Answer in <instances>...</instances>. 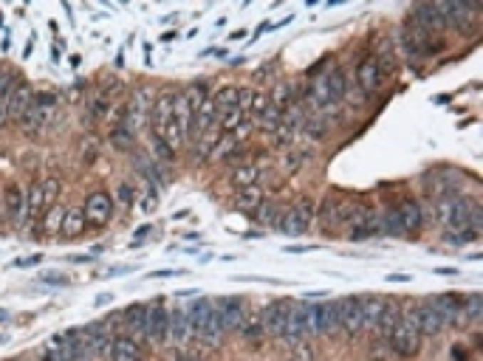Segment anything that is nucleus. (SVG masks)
I'll return each instance as SVG.
<instances>
[{"mask_svg": "<svg viewBox=\"0 0 483 361\" xmlns=\"http://www.w3.org/2000/svg\"><path fill=\"white\" fill-rule=\"evenodd\" d=\"M40 263H43V257H40V254L26 257V260H14V266H20V268H31V266H40Z\"/></svg>", "mask_w": 483, "mask_h": 361, "instance_id": "4d7b16f0", "label": "nucleus"}, {"mask_svg": "<svg viewBox=\"0 0 483 361\" xmlns=\"http://www.w3.org/2000/svg\"><path fill=\"white\" fill-rule=\"evenodd\" d=\"M235 136L232 133H221V139H218V145L212 147V152H209V158L212 161H221V158H229L232 155V150H235Z\"/></svg>", "mask_w": 483, "mask_h": 361, "instance_id": "c03bdc74", "label": "nucleus"}, {"mask_svg": "<svg viewBox=\"0 0 483 361\" xmlns=\"http://www.w3.org/2000/svg\"><path fill=\"white\" fill-rule=\"evenodd\" d=\"M269 108V93L266 90H251V105H249V119H260L263 110Z\"/></svg>", "mask_w": 483, "mask_h": 361, "instance_id": "de8ad7c7", "label": "nucleus"}, {"mask_svg": "<svg viewBox=\"0 0 483 361\" xmlns=\"http://www.w3.org/2000/svg\"><path fill=\"white\" fill-rule=\"evenodd\" d=\"M178 271H172V268H164V271H153V274H147L150 280H156V277H175Z\"/></svg>", "mask_w": 483, "mask_h": 361, "instance_id": "680f3d73", "label": "nucleus"}, {"mask_svg": "<svg viewBox=\"0 0 483 361\" xmlns=\"http://www.w3.org/2000/svg\"><path fill=\"white\" fill-rule=\"evenodd\" d=\"M283 342L289 345H297V342H306V325H303V308L300 305H291L289 310V319H286V328H283Z\"/></svg>", "mask_w": 483, "mask_h": 361, "instance_id": "aec40b11", "label": "nucleus"}, {"mask_svg": "<svg viewBox=\"0 0 483 361\" xmlns=\"http://www.w3.org/2000/svg\"><path fill=\"white\" fill-rule=\"evenodd\" d=\"M108 302H110V296L105 293V296H96V302H93V305H108Z\"/></svg>", "mask_w": 483, "mask_h": 361, "instance_id": "338daca9", "label": "nucleus"}, {"mask_svg": "<svg viewBox=\"0 0 483 361\" xmlns=\"http://www.w3.org/2000/svg\"><path fill=\"white\" fill-rule=\"evenodd\" d=\"M435 274H441V277H452V274H455V268H435Z\"/></svg>", "mask_w": 483, "mask_h": 361, "instance_id": "69168bd1", "label": "nucleus"}, {"mask_svg": "<svg viewBox=\"0 0 483 361\" xmlns=\"http://www.w3.org/2000/svg\"><path fill=\"white\" fill-rule=\"evenodd\" d=\"M388 308V299L382 296H362V313H365V330H376L382 313Z\"/></svg>", "mask_w": 483, "mask_h": 361, "instance_id": "393cba45", "label": "nucleus"}, {"mask_svg": "<svg viewBox=\"0 0 483 361\" xmlns=\"http://www.w3.org/2000/svg\"><path fill=\"white\" fill-rule=\"evenodd\" d=\"M235 204H238V209L243 212H254L260 204H263V189L254 184V187H243L238 189V195H235Z\"/></svg>", "mask_w": 483, "mask_h": 361, "instance_id": "2f4dec72", "label": "nucleus"}, {"mask_svg": "<svg viewBox=\"0 0 483 361\" xmlns=\"http://www.w3.org/2000/svg\"><path fill=\"white\" fill-rule=\"evenodd\" d=\"M257 175H260V169L254 167V164H241L235 172H232V184L243 189V187H254L257 184Z\"/></svg>", "mask_w": 483, "mask_h": 361, "instance_id": "4c0bfd02", "label": "nucleus"}, {"mask_svg": "<svg viewBox=\"0 0 483 361\" xmlns=\"http://www.w3.org/2000/svg\"><path fill=\"white\" fill-rule=\"evenodd\" d=\"M306 110H308V108H306L303 102H297V99L283 110V119H280L277 130L271 133V136H274V145H289V142H294L297 133H303V125H306V119H308Z\"/></svg>", "mask_w": 483, "mask_h": 361, "instance_id": "20e7f679", "label": "nucleus"}, {"mask_svg": "<svg viewBox=\"0 0 483 361\" xmlns=\"http://www.w3.org/2000/svg\"><path fill=\"white\" fill-rule=\"evenodd\" d=\"M303 161H306V152H289V155L283 158V172H286V175L297 172V169L303 167Z\"/></svg>", "mask_w": 483, "mask_h": 361, "instance_id": "603ef678", "label": "nucleus"}, {"mask_svg": "<svg viewBox=\"0 0 483 361\" xmlns=\"http://www.w3.org/2000/svg\"><path fill=\"white\" fill-rule=\"evenodd\" d=\"M388 345H390V350H393L396 356H402V359H412V356L421 350V333H418V328H415L412 313H402V316H399V322L393 325V330H390V336H388Z\"/></svg>", "mask_w": 483, "mask_h": 361, "instance_id": "f257e3e1", "label": "nucleus"}, {"mask_svg": "<svg viewBox=\"0 0 483 361\" xmlns=\"http://www.w3.org/2000/svg\"><path fill=\"white\" fill-rule=\"evenodd\" d=\"M280 119H283V110H277V108H271V105H269V108L263 110V116L257 119V127H260V130H266V133H274V130H277V125H280Z\"/></svg>", "mask_w": 483, "mask_h": 361, "instance_id": "a18cd8bd", "label": "nucleus"}, {"mask_svg": "<svg viewBox=\"0 0 483 361\" xmlns=\"http://www.w3.org/2000/svg\"><path fill=\"white\" fill-rule=\"evenodd\" d=\"M241 336L246 339V345H251V347H257L260 342H263V325H260V316H246L241 325Z\"/></svg>", "mask_w": 483, "mask_h": 361, "instance_id": "f704fd0d", "label": "nucleus"}, {"mask_svg": "<svg viewBox=\"0 0 483 361\" xmlns=\"http://www.w3.org/2000/svg\"><path fill=\"white\" fill-rule=\"evenodd\" d=\"M306 251H314V246H289L286 254H306Z\"/></svg>", "mask_w": 483, "mask_h": 361, "instance_id": "13d9d810", "label": "nucleus"}, {"mask_svg": "<svg viewBox=\"0 0 483 361\" xmlns=\"http://www.w3.org/2000/svg\"><path fill=\"white\" fill-rule=\"evenodd\" d=\"M215 313H218V325L224 333L241 330L243 319H246V305L241 299H221L215 302Z\"/></svg>", "mask_w": 483, "mask_h": 361, "instance_id": "9d476101", "label": "nucleus"}, {"mask_svg": "<svg viewBox=\"0 0 483 361\" xmlns=\"http://www.w3.org/2000/svg\"><path fill=\"white\" fill-rule=\"evenodd\" d=\"M300 308H303L306 336H320L322 333V305H300Z\"/></svg>", "mask_w": 483, "mask_h": 361, "instance_id": "72a5a7b5", "label": "nucleus"}, {"mask_svg": "<svg viewBox=\"0 0 483 361\" xmlns=\"http://www.w3.org/2000/svg\"><path fill=\"white\" fill-rule=\"evenodd\" d=\"M249 105H251V90L249 88H238V108L243 113H249Z\"/></svg>", "mask_w": 483, "mask_h": 361, "instance_id": "6e6d98bb", "label": "nucleus"}, {"mask_svg": "<svg viewBox=\"0 0 483 361\" xmlns=\"http://www.w3.org/2000/svg\"><path fill=\"white\" fill-rule=\"evenodd\" d=\"M145 313H147V305H130V308L125 310L128 339H133V342H145Z\"/></svg>", "mask_w": 483, "mask_h": 361, "instance_id": "4be33fe9", "label": "nucleus"}, {"mask_svg": "<svg viewBox=\"0 0 483 361\" xmlns=\"http://www.w3.org/2000/svg\"><path fill=\"white\" fill-rule=\"evenodd\" d=\"M172 102H175L172 90H164L161 96H156L153 110H150V130H153V136H161V130L172 122Z\"/></svg>", "mask_w": 483, "mask_h": 361, "instance_id": "f8f14e48", "label": "nucleus"}, {"mask_svg": "<svg viewBox=\"0 0 483 361\" xmlns=\"http://www.w3.org/2000/svg\"><path fill=\"white\" fill-rule=\"evenodd\" d=\"M291 102H294V90H291V85H289V82H280V85L269 93V105H271V108H277V110H286Z\"/></svg>", "mask_w": 483, "mask_h": 361, "instance_id": "e433bc0d", "label": "nucleus"}, {"mask_svg": "<svg viewBox=\"0 0 483 361\" xmlns=\"http://www.w3.org/2000/svg\"><path fill=\"white\" fill-rule=\"evenodd\" d=\"M54 108H57V99H54V93H34V102H31L28 113L23 116V122H20L23 133H26L28 139H37V136L46 130V125L51 122V116H54Z\"/></svg>", "mask_w": 483, "mask_h": 361, "instance_id": "f03ea898", "label": "nucleus"}, {"mask_svg": "<svg viewBox=\"0 0 483 361\" xmlns=\"http://www.w3.org/2000/svg\"><path fill=\"white\" fill-rule=\"evenodd\" d=\"M458 316H464L467 322H478V319H481V293H478V291L469 293V296H464Z\"/></svg>", "mask_w": 483, "mask_h": 361, "instance_id": "58836bf2", "label": "nucleus"}, {"mask_svg": "<svg viewBox=\"0 0 483 361\" xmlns=\"http://www.w3.org/2000/svg\"><path fill=\"white\" fill-rule=\"evenodd\" d=\"M164 361H187V359H184V350H181V347H175V350H170V353H167V359Z\"/></svg>", "mask_w": 483, "mask_h": 361, "instance_id": "bf43d9fd", "label": "nucleus"}, {"mask_svg": "<svg viewBox=\"0 0 483 361\" xmlns=\"http://www.w3.org/2000/svg\"><path fill=\"white\" fill-rule=\"evenodd\" d=\"M14 85H17L14 73H0V130L9 125V102H11Z\"/></svg>", "mask_w": 483, "mask_h": 361, "instance_id": "c85d7f7f", "label": "nucleus"}, {"mask_svg": "<svg viewBox=\"0 0 483 361\" xmlns=\"http://www.w3.org/2000/svg\"><path fill=\"white\" fill-rule=\"evenodd\" d=\"M31 102H34V90H31L26 82H17L14 90H11V102H9V122H11V125H20L23 116L28 113Z\"/></svg>", "mask_w": 483, "mask_h": 361, "instance_id": "ddd939ff", "label": "nucleus"}, {"mask_svg": "<svg viewBox=\"0 0 483 361\" xmlns=\"http://www.w3.org/2000/svg\"><path fill=\"white\" fill-rule=\"evenodd\" d=\"M40 280L43 283H48V286H68V274H40Z\"/></svg>", "mask_w": 483, "mask_h": 361, "instance_id": "5fc2aeb1", "label": "nucleus"}, {"mask_svg": "<svg viewBox=\"0 0 483 361\" xmlns=\"http://www.w3.org/2000/svg\"><path fill=\"white\" fill-rule=\"evenodd\" d=\"M212 102H215V113H218V119H221V116H227L229 110H235V108H238V88H221V90L212 96Z\"/></svg>", "mask_w": 483, "mask_h": 361, "instance_id": "473e14b6", "label": "nucleus"}, {"mask_svg": "<svg viewBox=\"0 0 483 361\" xmlns=\"http://www.w3.org/2000/svg\"><path fill=\"white\" fill-rule=\"evenodd\" d=\"M379 234H390V237H402V234H404V229H402V223H399L396 209H390L388 215H382V223H379Z\"/></svg>", "mask_w": 483, "mask_h": 361, "instance_id": "49530a36", "label": "nucleus"}, {"mask_svg": "<svg viewBox=\"0 0 483 361\" xmlns=\"http://www.w3.org/2000/svg\"><path fill=\"white\" fill-rule=\"evenodd\" d=\"M356 79H359V88L370 96L379 90V82H382V63L376 57H365L356 68Z\"/></svg>", "mask_w": 483, "mask_h": 361, "instance_id": "2eb2a0df", "label": "nucleus"}, {"mask_svg": "<svg viewBox=\"0 0 483 361\" xmlns=\"http://www.w3.org/2000/svg\"><path fill=\"white\" fill-rule=\"evenodd\" d=\"M379 223H382V215L376 209H368L362 206L359 215L353 220V231H350V240H368L373 234H379Z\"/></svg>", "mask_w": 483, "mask_h": 361, "instance_id": "f3484780", "label": "nucleus"}, {"mask_svg": "<svg viewBox=\"0 0 483 361\" xmlns=\"http://www.w3.org/2000/svg\"><path fill=\"white\" fill-rule=\"evenodd\" d=\"M469 215H472V201H469V198H458V195H455L452 217H450V229H452V234H455V231H461V229H467Z\"/></svg>", "mask_w": 483, "mask_h": 361, "instance_id": "c756f323", "label": "nucleus"}, {"mask_svg": "<svg viewBox=\"0 0 483 361\" xmlns=\"http://www.w3.org/2000/svg\"><path fill=\"white\" fill-rule=\"evenodd\" d=\"M43 361H71L63 336H51V339H48V345H46V350H43Z\"/></svg>", "mask_w": 483, "mask_h": 361, "instance_id": "c9c22d12", "label": "nucleus"}, {"mask_svg": "<svg viewBox=\"0 0 483 361\" xmlns=\"http://www.w3.org/2000/svg\"><path fill=\"white\" fill-rule=\"evenodd\" d=\"M412 319H415V328H418V333L421 336H438L444 328H447V319L430 305V302H421V305H415L412 310Z\"/></svg>", "mask_w": 483, "mask_h": 361, "instance_id": "1a4fd4ad", "label": "nucleus"}, {"mask_svg": "<svg viewBox=\"0 0 483 361\" xmlns=\"http://www.w3.org/2000/svg\"><path fill=\"white\" fill-rule=\"evenodd\" d=\"M254 217L260 226H280L283 220V206L277 201H263L257 209H254Z\"/></svg>", "mask_w": 483, "mask_h": 361, "instance_id": "7c9ffc66", "label": "nucleus"}, {"mask_svg": "<svg viewBox=\"0 0 483 361\" xmlns=\"http://www.w3.org/2000/svg\"><path fill=\"white\" fill-rule=\"evenodd\" d=\"M82 215H85V223L93 226V229L105 226V223L110 220V215H113V198H110L108 192H90V195L85 198Z\"/></svg>", "mask_w": 483, "mask_h": 361, "instance_id": "0eeeda50", "label": "nucleus"}, {"mask_svg": "<svg viewBox=\"0 0 483 361\" xmlns=\"http://www.w3.org/2000/svg\"><path fill=\"white\" fill-rule=\"evenodd\" d=\"M142 209H145V212H153V209H156V195H147L145 204H142Z\"/></svg>", "mask_w": 483, "mask_h": 361, "instance_id": "052dcab7", "label": "nucleus"}, {"mask_svg": "<svg viewBox=\"0 0 483 361\" xmlns=\"http://www.w3.org/2000/svg\"><path fill=\"white\" fill-rule=\"evenodd\" d=\"M133 142H136V136H133L128 127H122V125L116 122V125H113V130H110V145L116 147V150H130Z\"/></svg>", "mask_w": 483, "mask_h": 361, "instance_id": "37998d69", "label": "nucleus"}, {"mask_svg": "<svg viewBox=\"0 0 483 361\" xmlns=\"http://www.w3.org/2000/svg\"><path fill=\"white\" fill-rule=\"evenodd\" d=\"M63 217H66V209H63L60 204L48 206V209H46L43 215H40V229H37V234H40V237H51V234H60Z\"/></svg>", "mask_w": 483, "mask_h": 361, "instance_id": "a878e982", "label": "nucleus"}, {"mask_svg": "<svg viewBox=\"0 0 483 361\" xmlns=\"http://www.w3.org/2000/svg\"><path fill=\"white\" fill-rule=\"evenodd\" d=\"M339 325L348 330V336H362V333H365L362 296H345V299H339Z\"/></svg>", "mask_w": 483, "mask_h": 361, "instance_id": "6e6552de", "label": "nucleus"}, {"mask_svg": "<svg viewBox=\"0 0 483 361\" xmlns=\"http://www.w3.org/2000/svg\"><path fill=\"white\" fill-rule=\"evenodd\" d=\"M339 328V302H325L322 305V333H331Z\"/></svg>", "mask_w": 483, "mask_h": 361, "instance_id": "a19ab883", "label": "nucleus"}, {"mask_svg": "<svg viewBox=\"0 0 483 361\" xmlns=\"http://www.w3.org/2000/svg\"><path fill=\"white\" fill-rule=\"evenodd\" d=\"M415 26H421L427 34H438V31H444L447 26H444V20H441V14L435 11V6L432 3H418L415 9H412V17H410Z\"/></svg>", "mask_w": 483, "mask_h": 361, "instance_id": "a211bd4d", "label": "nucleus"}, {"mask_svg": "<svg viewBox=\"0 0 483 361\" xmlns=\"http://www.w3.org/2000/svg\"><path fill=\"white\" fill-rule=\"evenodd\" d=\"M289 361H317V353H314V347H311V345L297 342V345H291Z\"/></svg>", "mask_w": 483, "mask_h": 361, "instance_id": "09e8293b", "label": "nucleus"}, {"mask_svg": "<svg viewBox=\"0 0 483 361\" xmlns=\"http://www.w3.org/2000/svg\"><path fill=\"white\" fill-rule=\"evenodd\" d=\"M43 212H46V192H43V181H34V184L26 189V215H28V220H37Z\"/></svg>", "mask_w": 483, "mask_h": 361, "instance_id": "bb28decb", "label": "nucleus"}, {"mask_svg": "<svg viewBox=\"0 0 483 361\" xmlns=\"http://www.w3.org/2000/svg\"><path fill=\"white\" fill-rule=\"evenodd\" d=\"M388 283H410V274H390Z\"/></svg>", "mask_w": 483, "mask_h": 361, "instance_id": "0e129e2a", "label": "nucleus"}, {"mask_svg": "<svg viewBox=\"0 0 483 361\" xmlns=\"http://www.w3.org/2000/svg\"><path fill=\"white\" fill-rule=\"evenodd\" d=\"M388 356H390V350H388L385 339H379V342L373 345V350H370V361H388Z\"/></svg>", "mask_w": 483, "mask_h": 361, "instance_id": "864d4df0", "label": "nucleus"}, {"mask_svg": "<svg viewBox=\"0 0 483 361\" xmlns=\"http://www.w3.org/2000/svg\"><path fill=\"white\" fill-rule=\"evenodd\" d=\"M328 119L322 116V113H317L314 119H306V125H303V130L308 133V139H314V142H322L325 136H328Z\"/></svg>", "mask_w": 483, "mask_h": 361, "instance_id": "ea45409f", "label": "nucleus"}, {"mask_svg": "<svg viewBox=\"0 0 483 361\" xmlns=\"http://www.w3.org/2000/svg\"><path fill=\"white\" fill-rule=\"evenodd\" d=\"M153 152H156V158L164 161V164H172V161H175V152H172V150L167 147V142L159 139V136H153Z\"/></svg>", "mask_w": 483, "mask_h": 361, "instance_id": "3c124183", "label": "nucleus"}, {"mask_svg": "<svg viewBox=\"0 0 483 361\" xmlns=\"http://www.w3.org/2000/svg\"><path fill=\"white\" fill-rule=\"evenodd\" d=\"M85 229H88V223H85V215H82V206H71V209H66L63 226H60V237L74 240V237H80Z\"/></svg>", "mask_w": 483, "mask_h": 361, "instance_id": "b1692460", "label": "nucleus"}, {"mask_svg": "<svg viewBox=\"0 0 483 361\" xmlns=\"http://www.w3.org/2000/svg\"><path fill=\"white\" fill-rule=\"evenodd\" d=\"M192 339V322H189V313L187 310H172L170 313V330H167V342H172L175 347L187 345Z\"/></svg>", "mask_w": 483, "mask_h": 361, "instance_id": "4468645a", "label": "nucleus"}, {"mask_svg": "<svg viewBox=\"0 0 483 361\" xmlns=\"http://www.w3.org/2000/svg\"><path fill=\"white\" fill-rule=\"evenodd\" d=\"M266 76H274V66H263V71H257V79H266Z\"/></svg>", "mask_w": 483, "mask_h": 361, "instance_id": "e2e57ef3", "label": "nucleus"}, {"mask_svg": "<svg viewBox=\"0 0 483 361\" xmlns=\"http://www.w3.org/2000/svg\"><path fill=\"white\" fill-rule=\"evenodd\" d=\"M458 187H461V181H458V175L450 172V169H441V172H432V175L424 178V189H427V195H432V198L455 195Z\"/></svg>", "mask_w": 483, "mask_h": 361, "instance_id": "9b49d317", "label": "nucleus"}, {"mask_svg": "<svg viewBox=\"0 0 483 361\" xmlns=\"http://www.w3.org/2000/svg\"><path fill=\"white\" fill-rule=\"evenodd\" d=\"M314 212H317L314 201H311V198H303V201H297V204L283 215L277 229H280L283 234H289V237H300V234H306L308 226L314 223Z\"/></svg>", "mask_w": 483, "mask_h": 361, "instance_id": "7ed1b4c3", "label": "nucleus"}, {"mask_svg": "<svg viewBox=\"0 0 483 361\" xmlns=\"http://www.w3.org/2000/svg\"><path fill=\"white\" fill-rule=\"evenodd\" d=\"M452 204H455V195H444V198H435V220L450 229V217H452Z\"/></svg>", "mask_w": 483, "mask_h": 361, "instance_id": "79ce46f5", "label": "nucleus"}, {"mask_svg": "<svg viewBox=\"0 0 483 361\" xmlns=\"http://www.w3.org/2000/svg\"><path fill=\"white\" fill-rule=\"evenodd\" d=\"M294 302L289 299H274L271 305H266V310L260 313V325H263V333L271 336V339H280L283 336V328H286V319H289V310H291Z\"/></svg>", "mask_w": 483, "mask_h": 361, "instance_id": "423d86ee", "label": "nucleus"}, {"mask_svg": "<svg viewBox=\"0 0 483 361\" xmlns=\"http://www.w3.org/2000/svg\"><path fill=\"white\" fill-rule=\"evenodd\" d=\"M172 119H175L178 130L189 139V136H192L195 113H192V108H189V102H187V96H184V93H175V102H172Z\"/></svg>", "mask_w": 483, "mask_h": 361, "instance_id": "412c9836", "label": "nucleus"}, {"mask_svg": "<svg viewBox=\"0 0 483 361\" xmlns=\"http://www.w3.org/2000/svg\"><path fill=\"white\" fill-rule=\"evenodd\" d=\"M6 215L14 226H26L28 215H26V192L17 187V184H9L6 187Z\"/></svg>", "mask_w": 483, "mask_h": 361, "instance_id": "dca6fc26", "label": "nucleus"}, {"mask_svg": "<svg viewBox=\"0 0 483 361\" xmlns=\"http://www.w3.org/2000/svg\"><path fill=\"white\" fill-rule=\"evenodd\" d=\"M189 313V322H192V336L212 319V313H215V302H209V299H195L192 302V308L187 310Z\"/></svg>", "mask_w": 483, "mask_h": 361, "instance_id": "cd10ccee", "label": "nucleus"}, {"mask_svg": "<svg viewBox=\"0 0 483 361\" xmlns=\"http://www.w3.org/2000/svg\"><path fill=\"white\" fill-rule=\"evenodd\" d=\"M396 215H399V223H402L404 234H412L424 226V209L418 201H402L396 206Z\"/></svg>", "mask_w": 483, "mask_h": 361, "instance_id": "6ab92c4d", "label": "nucleus"}, {"mask_svg": "<svg viewBox=\"0 0 483 361\" xmlns=\"http://www.w3.org/2000/svg\"><path fill=\"white\" fill-rule=\"evenodd\" d=\"M167 330H170V313L164 310L161 302L147 305V313H145V342L150 347H161L167 342Z\"/></svg>", "mask_w": 483, "mask_h": 361, "instance_id": "39448f33", "label": "nucleus"}, {"mask_svg": "<svg viewBox=\"0 0 483 361\" xmlns=\"http://www.w3.org/2000/svg\"><path fill=\"white\" fill-rule=\"evenodd\" d=\"M110 359L113 361H147V356H145V350H142L139 342H133V339H128V336H119V339L113 342Z\"/></svg>", "mask_w": 483, "mask_h": 361, "instance_id": "5701e85b", "label": "nucleus"}, {"mask_svg": "<svg viewBox=\"0 0 483 361\" xmlns=\"http://www.w3.org/2000/svg\"><path fill=\"white\" fill-rule=\"evenodd\" d=\"M43 192H46V209L57 204V195H60V178H46L43 181Z\"/></svg>", "mask_w": 483, "mask_h": 361, "instance_id": "8fccbe9b", "label": "nucleus"}]
</instances>
